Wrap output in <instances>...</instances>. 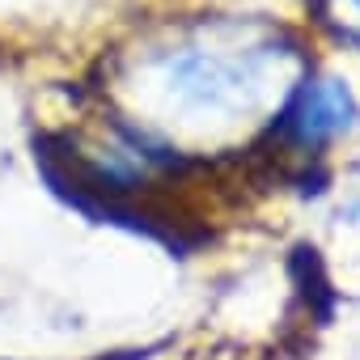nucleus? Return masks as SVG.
Listing matches in <instances>:
<instances>
[{"mask_svg": "<svg viewBox=\"0 0 360 360\" xmlns=\"http://www.w3.org/2000/svg\"><path fill=\"white\" fill-rule=\"evenodd\" d=\"M356 119V102L347 94L343 81H305L292 102L284 106L276 131L292 144V148H322L330 136H339L347 123Z\"/></svg>", "mask_w": 360, "mask_h": 360, "instance_id": "f257e3e1", "label": "nucleus"}]
</instances>
